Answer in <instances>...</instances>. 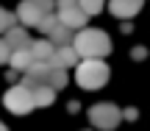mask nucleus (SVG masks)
Returning <instances> with one entry per match:
<instances>
[{"label": "nucleus", "instance_id": "obj_22", "mask_svg": "<svg viewBox=\"0 0 150 131\" xmlns=\"http://www.w3.org/2000/svg\"><path fill=\"white\" fill-rule=\"evenodd\" d=\"M125 117L128 120H136V109H125Z\"/></svg>", "mask_w": 150, "mask_h": 131}, {"label": "nucleus", "instance_id": "obj_12", "mask_svg": "<svg viewBox=\"0 0 150 131\" xmlns=\"http://www.w3.org/2000/svg\"><path fill=\"white\" fill-rule=\"evenodd\" d=\"M31 95H33V109L36 106H50L56 100V89H50L47 84H39L36 89H31Z\"/></svg>", "mask_w": 150, "mask_h": 131}, {"label": "nucleus", "instance_id": "obj_14", "mask_svg": "<svg viewBox=\"0 0 150 131\" xmlns=\"http://www.w3.org/2000/svg\"><path fill=\"white\" fill-rule=\"evenodd\" d=\"M47 87L50 89H64L67 87V70L50 64V73H47Z\"/></svg>", "mask_w": 150, "mask_h": 131}, {"label": "nucleus", "instance_id": "obj_18", "mask_svg": "<svg viewBox=\"0 0 150 131\" xmlns=\"http://www.w3.org/2000/svg\"><path fill=\"white\" fill-rule=\"evenodd\" d=\"M11 59V48L6 45V39H0V64H8Z\"/></svg>", "mask_w": 150, "mask_h": 131}, {"label": "nucleus", "instance_id": "obj_11", "mask_svg": "<svg viewBox=\"0 0 150 131\" xmlns=\"http://www.w3.org/2000/svg\"><path fill=\"white\" fill-rule=\"evenodd\" d=\"M72 36H75V31H72V28H67L61 20H59V25L47 33V39L56 45V48H61V45H72Z\"/></svg>", "mask_w": 150, "mask_h": 131}, {"label": "nucleus", "instance_id": "obj_16", "mask_svg": "<svg viewBox=\"0 0 150 131\" xmlns=\"http://www.w3.org/2000/svg\"><path fill=\"white\" fill-rule=\"evenodd\" d=\"M78 6H81V11H83L86 17H92V14H97V11H103V0H78Z\"/></svg>", "mask_w": 150, "mask_h": 131}, {"label": "nucleus", "instance_id": "obj_20", "mask_svg": "<svg viewBox=\"0 0 150 131\" xmlns=\"http://www.w3.org/2000/svg\"><path fill=\"white\" fill-rule=\"evenodd\" d=\"M72 6H78V0H56V9H59V11L72 9Z\"/></svg>", "mask_w": 150, "mask_h": 131}, {"label": "nucleus", "instance_id": "obj_6", "mask_svg": "<svg viewBox=\"0 0 150 131\" xmlns=\"http://www.w3.org/2000/svg\"><path fill=\"white\" fill-rule=\"evenodd\" d=\"M3 39H6V45H8L11 48V53H14V50H31V42L33 39L28 36V31L25 28H8V31L3 33Z\"/></svg>", "mask_w": 150, "mask_h": 131}, {"label": "nucleus", "instance_id": "obj_1", "mask_svg": "<svg viewBox=\"0 0 150 131\" xmlns=\"http://www.w3.org/2000/svg\"><path fill=\"white\" fill-rule=\"evenodd\" d=\"M72 48L81 59H106L111 53V39L97 28H81L72 36Z\"/></svg>", "mask_w": 150, "mask_h": 131}, {"label": "nucleus", "instance_id": "obj_7", "mask_svg": "<svg viewBox=\"0 0 150 131\" xmlns=\"http://www.w3.org/2000/svg\"><path fill=\"white\" fill-rule=\"evenodd\" d=\"M78 61H81L78 50H75L72 45H61V48H56V53H53V59H50V64H56V67H61V70H67V67H78Z\"/></svg>", "mask_w": 150, "mask_h": 131}, {"label": "nucleus", "instance_id": "obj_23", "mask_svg": "<svg viewBox=\"0 0 150 131\" xmlns=\"http://www.w3.org/2000/svg\"><path fill=\"white\" fill-rule=\"evenodd\" d=\"M0 131H8V128H6V126H3V123H0Z\"/></svg>", "mask_w": 150, "mask_h": 131}, {"label": "nucleus", "instance_id": "obj_5", "mask_svg": "<svg viewBox=\"0 0 150 131\" xmlns=\"http://www.w3.org/2000/svg\"><path fill=\"white\" fill-rule=\"evenodd\" d=\"M42 17H45V11L39 9L33 0H22V3L17 6V22H22V25H28V28H39Z\"/></svg>", "mask_w": 150, "mask_h": 131}, {"label": "nucleus", "instance_id": "obj_4", "mask_svg": "<svg viewBox=\"0 0 150 131\" xmlns=\"http://www.w3.org/2000/svg\"><path fill=\"white\" fill-rule=\"evenodd\" d=\"M3 103H6V109H8L11 115H28V112L33 109V95H31V89H25L22 84H14L11 89H6Z\"/></svg>", "mask_w": 150, "mask_h": 131}, {"label": "nucleus", "instance_id": "obj_9", "mask_svg": "<svg viewBox=\"0 0 150 131\" xmlns=\"http://www.w3.org/2000/svg\"><path fill=\"white\" fill-rule=\"evenodd\" d=\"M59 20L64 22L67 28H72V31H81V28H86V20H89V17L81 11V6H72V9L59 11Z\"/></svg>", "mask_w": 150, "mask_h": 131}, {"label": "nucleus", "instance_id": "obj_21", "mask_svg": "<svg viewBox=\"0 0 150 131\" xmlns=\"http://www.w3.org/2000/svg\"><path fill=\"white\" fill-rule=\"evenodd\" d=\"M145 56H147L145 48H134V59H145Z\"/></svg>", "mask_w": 150, "mask_h": 131}, {"label": "nucleus", "instance_id": "obj_2", "mask_svg": "<svg viewBox=\"0 0 150 131\" xmlns=\"http://www.w3.org/2000/svg\"><path fill=\"white\" fill-rule=\"evenodd\" d=\"M108 64L103 59H81L75 67V81L81 89H100L108 84Z\"/></svg>", "mask_w": 150, "mask_h": 131}, {"label": "nucleus", "instance_id": "obj_8", "mask_svg": "<svg viewBox=\"0 0 150 131\" xmlns=\"http://www.w3.org/2000/svg\"><path fill=\"white\" fill-rule=\"evenodd\" d=\"M142 0H108V11L120 20H131L134 14H139Z\"/></svg>", "mask_w": 150, "mask_h": 131}, {"label": "nucleus", "instance_id": "obj_10", "mask_svg": "<svg viewBox=\"0 0 150 131\" xmlns=\"http://www.w3.org/2000/svg\"><path fill=\"white\" fill-rule=\"evenodd\" d=\"M31 53H33V59H36V61H50V59H53V53H56V45L50 42L47 36H45V39H36V42H31Z\"/></svg>", "mask_w": 150, "mask_h": 131}, {"label": "nucleus", "instance_id": "obj_3", "mask_svg": "<svg viewBox=\"0 0 150 131\" xmlns=\"http://www.w3.org/2000/svg\"><path fill=\"white\" fill-rule=\"evenodd\" d=\"M89 120H92V126L100 128V131H114L120 126V120H122V112L114 103H95L89 109Z\"/></svg>", "mask_w": 150, "mask_h": 131}, {"label": "nucleus", "instance_id": "obj_19", "mask_svg": "<svg viewBox=\"0 0 150 131\" xmlns=\"http://www.w3.org/2000/svg\"><path fill=\"white\" fill-rule=\"evenodd\" d=\"M33 3H36V6H39V9H42V11H45V14H50V11H53V9H56V0H33Z\"/></svg>", "mask_w": 150, "mask_h": 131}, {"label": "nucleus", "instance_id": "obj_15", "mask_svg": "<svg viewBox=\"0 0 150 131\" xmlns=\"http://www.w3.org/2000/svg\"><path fill=\"white\" fill-rule=\"evenodd\" d=\"M56 25H59V14H56V11H50V14H45V17H42V22H39V31L47 36V33L53 31Z\"/></svg>", "mask_w": 150, "mask_h": 131}, {"label": "nucleus", "instance_id": "obj_17", "mask_svg": "<svg viewBox=\"0 0 150 131\" xmlns=\"http://www.w3.org/2000/svg\"><path fill=\"white\" fill-rule=\"evenodd\" d=\"M17 22V14H11V11H6L3 6H0V33H6L8 28H14Z\"/></svg>", "mask_w": 150, "mask_h": 131}, {"label": "nucleus", "instance_id": "obj_13", "mask_svg": "<svg viewBox=\"0 0 150 131\" xmlns=\"http://www.w3.org/2000/svg\"><path fill=\"white\" fill-rule=\"evenodd\" d=\"M33 61H36V59H33V53H31V50H14V53H11V59H8V64L14 67V70L25 73L28 67L33 64Z\"/></svg>", "mask_w": 150, "mask_h": 131}]
</instances>
